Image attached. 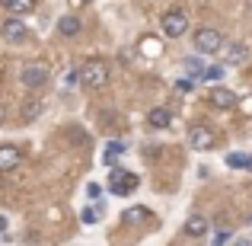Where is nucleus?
<instances>
[{
	"label": "nucleus",
	"mask_w": 252,
	"mask_h": 246,
	"mask_svg": "<svg viewBox=\"0 0 252 246\" xmlns=\"http://www.w3.org/2000/svg\"><path fill=\"white\" fill-rule=\"evenodd\" d=\"M19 80H23L26 90H38V86L48 83V68H45V64H29V68H23Z\"/></svg>",
	"instance_id": "obj_6"
},
{
	"label": "nucleus",
	"mask_w": 252,
	"mask_h": 246,
	"mask_svg": "<svg viewBox=\"0 0 252 246\" xmlns=\"http://www.w3.org/2000/svg\"><path fill=\"white\" fill-rule=\"evenodd\" d=\"M19 160H23V150L19 147H13V144L0 147V173H13L19 166Z\"/></svg>",
	"instance_id": "obj_9"
},
{
	"label": "nucleus",
	"mask_w": 252,
	"mask_h": 246,
	"mask_svg": "<svg viewBox=\"0 0 252 246\" xmlns=\"http://www.w3.org/2000/svg\"><path fill=\"white\" fill-rule=\"evenodd\" d=\"M211 103L217 105V109H233L236 103H240V96H236L233 90H223V86H217V90H211Z\"/></svg>",
	"instance_id": "obj_10"
},
{
	"label": "nucleus",
	"mask_w": 252,
	"mask_h": 246,
	"mask_svg": "<svg viewBox=\"0 0 252 246\" xmlns=\"http://www.w3.org/2000/svg\"><path fill=\"white\" fill-rule=\"evenodd\" d=\"M122 150H125V144H122V141H109V144H105V160H115Z\"/></svg>",
	"instance_id": "obj_17"
},
{
	"label": "nucleus",
	"mask_w": 252,
	"mask_h": 246,
	"mask_svg": "<svg viewBox=\"0 0 252 246\" xmlns=\"http://www.w3.org/2000/svg\"><path fill=\"white\" fill-rule=\"evenodd\" d=\"M58 32H61L64 38H74V35H80V19H77L74 13L61 16V19H58Z\"/></svg>",
	"instance_id": "obj_13"
},
{
	"label": "nucleus",
	"mask_w": 252,
	"mask_h": 246,
	"mask_svg": "<svg viewBox=\"0 0 252 246\" xmlns=\"http://www.w3.org/2000/svg\"><path fill=\"white\" fill-rule=\"evenodd\" d=\"M227 240H230V230H227V227H223V230H217V234H214V246H223Z\"/></svg>",
	"instance_id": "obj_23"
},
{
	"label": "nucleus",
	"mask_w": 252,
	"mask_h": 246,
	"mask_svg": "<svg viewBox=\"0 0 252 246\" xmlns=\"http://www.w3.org/2000/svg\"><path fill=\"white\" fill-rule=\"evenodd\" d=\"M80 83L86 90H105L109 86V64L102 61V58H90V61L80 68Z\"/></svg>",
	"instance_id": "obj_1"
},
{
	"label": "nucleus",
	"mask_w": 252,
	"mask_h": 246,
	"mask_svg": "<svg viewBox=\"0 0 252 246\" xmlns=\"http://www.w3.org/2000/svg\"><path fill=\"white\" fill-rule=\"evenodd\" d=\"M80 83V68H70L67 77H64V86H77Z\"/></svg>",
	"instance_id": "obj_21"
},
{
	"label": "nucleus",
	"mask_w": 252,
	"mask_h": 246,
	"mask_svg": "<svg viewBox=\"0 0 252 246\" xmlns=\"http://www.w3.org/2000/svg\"><path fill=\"white\" fill-rule=\"evenodd\" d=\"M137 48H141V55H150V58L160 55V42H157L154 35H144L141 42H137Z\"/></svg>",
	"instance_id": "obj_16"
},
{
	"label": "nucleus",
	"mask_w": 252,
	"mask_h": 246,
	"mask_svg": "<svg viewBox=\"0 0 252 246\" xmlns=\"http://www.w3.org/2000/svg\"><path fill=\"white\" fill-rule=\"evenodd\" d=\"M236 246H252V243L249 240H236Z\"/></svg>",
	"instance_id": "obj_27"
},
{
	"label": "nucleus",
	"mask_w": 252,
	"mask_h": 246,
	"mask_svg": "<svg viewBox=\"0 0 252 246\" xmlns=\"http://www.w3.org/2000/svg\"><path fill=\"white\" fill-rule=\"evenodd\" d=\"M249 13H252V6H249Z\"/></svg>",
	"instance_id": "obj_29"
},
{
	"label": "nucleus",
	"mask_w": 252,
	"mask_h": 246,
	"mask_svg": "<svg viewBox=\"0 0 252 246\" xmlns=\"http://www.w3.org/2000/svg\"><path fill=\"white\" fill-rule=\"evenodd\" d=\"M150 211L147 208H141V205H134V208H125L122 211V224H128V227H134V224H147L150 221Z\"/></svg>",
	"instance_id": "obj_11"
},
{
	"label": "nucleus",
	"mask_w": 252,
	"mask_h": 246,
	"mask_svg": "<svg viewBox=\"0 0 252 246\" xmlns=\"http://www.w3.org/2000/svg\"><path fill=\"white\" fill-rule=\"evenodd\" d=\"M246 166H249V170H252V157H249V160H246Z\"/></svg>",
	"instance_id": "obj_28"
},
{
	"label": "nucleus",
	"mask_w": 252,
	"mask_h": 246,
	"mask_svg": "<svg viewBox=\"0 0 252 246\" xmlns=\"http://www.w3.org/2000/svg\"><path fill=\"white\" fill-rule=\"evenodd\" d=\"M109 189H112V195H131L137 189V176L134 173H125V170H115L109 179Z\"/></svg>",
	"instance_id": "obj_4"
},
{
	"label": "nucleus",
	"mask_w": 252,
	"mask_h": 246,
	"mask_svg": "<svg viewBox=\"0 0 252 246\" xmlns=\"http://www.w3.org/2000/svg\"><path fill=\"white\" fill-rule=\"evenodd\" d=\"M0 3H3L13 16H26V13L35 10V0H0Z\"/></svg>",
	"instance_id": "obj_14"
},
{
	"label": "nucleus",
	"mask_w": 252,
	"mask_h": 246,
	"mask_svg": "<svg viewBox=\"0 0 252 246\" xmlns=\"http://www.w3.org/2000/svg\"><path fill=\"white\" fill-rule=\"evenodd\" d=\"M220 77H223V68H204L201 80H220Z\"/></svg>",
	"instance_id": "obj_20"
},
{
	"label": "nucleus",
	"mask_w": 252,
	"mask_h": 246,
	"mask_svg": "<svg viewBox=\"0 0 252 246\" xmlns=\"http://www.w3.org/2000/svg\"><path fill=\"white\" fill-rule=\"evenodd\" d=\"M195 48H198V55H217L223 48V35L217 29H198L195 32Z\"/></svg>",
	"instance_id": "obj_3"
},
{
	"label": "nucleus",
	"mask_w": 252,
	"mask_h": 246,
	"mask_svg": "<svg viewBox=\"0 0 252 246\" xmlns=\"http://www.w3.org/2000/svg\"><path fill=\"white\" fill-rule=\"evenodd\" d=\"M185 68L191 70V77H195V80H201V74H204V64L198 61V58H189V61H185Z\"/></svg>",
	"instance_id": "obj_18"
},
{
	"label": "nucleus",
	"mask_w": 252,
	"mask_h": 246,
	"mask_svg": "<svg viewBox=\"0 0 252 246\" xmlns=\"http://www.w3.org/2000/svg\"><path fill=\"white\" fill-rule=\"evenodd\" d=\"M246 160H249V157H243V154H230V157H227V163L233 166V170H243V166H246Z\"/></svg>",
	"instance_id": "obj_22"
},
{
	"label": "nucleus",
	"mask_w": 252,
	"mask_h": 246,
	"mask_svg": "<svg viewBox=\"0 0 252 246\" xmlns=\"http://www.w3.org/2000/svg\"><path fill=\"white\" fill-rule=\"evenodd\" d=\"M160 26H163V35L166 38H182L185 32H189V16H185L182 10H166L163 19H160Z\"/></svg>",
	"instance_id": "obj_2"
},
{
	"label": "nucleus",
	"mask_w": 252,
	"mask_h": 246,
	"mask_svg": "<svg viewBox=\"0 0 252 246\" xmlns=\"http://www.w3.org/2000/svg\"><path fill=\"white\" fill-rule=\"evenodd\" d=\"M3 118H6V109H3V103H0V122H3Z\"/></svg>",
	"instance_id": "obj_26"
},
{
	"label": "nucleus",
	"mask_w": 252,
	"mask_h": 246,
	"mask_svg": "<svg viewBox=\"0 0 252 246\" xmlns=\"http://www.w3.org/2000/svg\"><path fill=\"white\" fill-rule=\"evenodd\" d=\"M169 122H172V115H169V109H163V105H157V109H150L147 112V125L150 128H169Z\"/></svg>",
	"instance_id": "obj_12"
},
{
	"label": "nucleus",
	"mask_w": 252,
	"mask_h": 246,
	"mask_svg": "<svg viewBox=\"0 0 252 246\" xmlns=\"http://www.w3.org/2000/svg\"><path fill=\"white\" fill-rule=\"evenodd\" d=\"M185 234H189V237H204V234H208V221H204L201 214L189 217V221H185Z\"/></svg>",
	"instance_id": "obj_15"
},
{
	"label": "nucleus",
	"mask_w": 252,
	"mask_h": 246,
	"mask_svg": "<svg viewBox=\"0 0 252 246\" xmlns=\"http://www.w3.org/2000/svg\"><path fill=\"white\" fill-rule=\"evenodd\" d=\"M223 64H230V68H240V64H246L249 61V48L243 42H230V45H223Z\"/></svg>",
	"instance_id": "obj_7"
},
{
	"label": "nucleus",
	"mask_w": 252,
	"mask_h": 246,
	"mask_svg": "<svg viewBox=\"0 0 252 246\" xmlns=\"http://www.w3.org/2000/svg\"><path fill=\"white\" fill-rule=\"evenodd\" d=\"M0 32H3V38H6V42H23V38L29 35V29H26V23H23L19 16H10V19H3Z\"/></svg>",
	"instance_id": "obj_8"
},
{
	"label": "nucleus",
	"mask_w": 252,
	"mask_h": 246,
	"mask_svg": "<svg viewBox=\"0 0 252 246\" xmlns=\"http://www.w3.org/2000/svg\"><path fill=\"white\" fill-rule=\"evenodd\" d=\"M86 195H90V198H99V195H102V185L90 182V185H86Z\"/></svg>",
	"instance_id": "obj_25"
},
{
	"label": "nucleus",
	"mask_w": 252,
	"mask_h": 246,
	"mask_svg": "<svg viewBox=\"0 0 252 246\" xmlns=\"http://www.w3.org/2000/svg\"><path fill=\"white\" fill-rule=\"evenodd\" d=\"M189 144H191V150H211L217 144V135L208 125H195V128L189 131Z\"/></svg>",
	"instance_id": "obj_5"
},
{
	"label": "nucleus",
	"mask_w": 252,
	"mask_h": 246,
	"mask_svg": "<svg viewBox=\"0 0 252 246\" xmlns=\"http://www.w3.org/2000/svg\"><path fill=\"white\" fill-rule=\"evenodd\" d=\"M38 112H42V103H38V99H32V103L26 105V112H23V115H26V122H32V118H35Z\"/></svg>",
	"instance_id": "obj_19"
},
{
	"label": "nucleus",
	"mask_w": 252,
	"mask_h": 246,
	"mask_svg": "<svg viewBox=\"0 0 252 246\" xmlns=\"http://www.w3.org/2000/svg\"><path fill=\"white\" fill-rule=\"evenodd\" d=\"M80 217H83V224H93V221H96V217H99V211H96V208H86Z\"/></svg>",
	"instance_id": "obj_24"
}]
</instances>
